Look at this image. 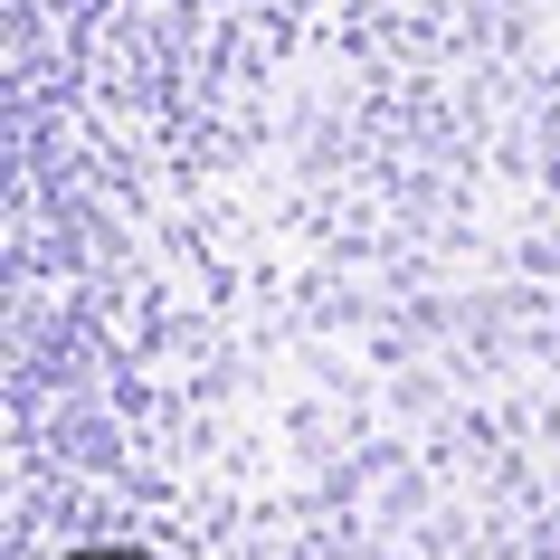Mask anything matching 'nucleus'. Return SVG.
I'll list each match as a JSON object with an SVG mask.
<instances>
[{"instance_id": "nucleus-1", "label": "nucleus", "mask_w": 560, "mask_h": 560, "mask_svg": "<svg viewBox=\"0 0 560 560\" xmlns=\"http://www.w3.org/2000/svg\"><path fill=\"white\" fill-rule=\"evenodd\" d=\"M67 560H162V551H143V541H86V551H67Z\"/></svg>"}]
</instances>
